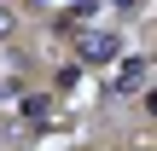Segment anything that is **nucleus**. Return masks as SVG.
<instances>
[{
	"label": "nucleus",
	"instance_id": "obj_3",
	"mask_svg": "<svg viewBox=\"0 0 157 151\" xmlns=\"http://www.w3.org/2000/svg\"><path fill=\"white\" fill-rule=\"evenodd\" d=\"M17 116H23V122H35V128H47V116H52V99H47V93H35V99H23V105H17Z\"/></svg>",
	"mask_w": 157,
	"mask_h": 151
},
{
	"label": "nucleus",
	"instance_id": "obj_1",
	"mask_svg": "<svg viewBox=\"0 0 157 151\" xmlns=\"http://www.w3.org/2000/svg\"><path fill=\"white\" fill-rule=\"evenodd\" d=\"M111 70H117V81H111V99H140V93L151 87V58H146V52H122Z\"/></svg>",
	"mask_w": 157,
	"mask_h": 151
},
{
	"label": "nucleus",
	"instance_id": "obj_4",
	"mask_svg": "<svg viewBox=\"0 0 157 151\" xmlns=\"http://www.w3.org/2000/svg\"><path fill=\"white\" fill-rule=\"evenodd\" d=\"M12 29H17V12H12V6H0V41H12Z\"/></svg>",
	"mask_w": 157,
	"mask_h": 151
},
{
	"label": "nucleus",
	"instance_id": "obj_2",
	"mask_svg": "<svg viewBox=\"0 0 157 151\" xmlns=\"http://www.w3.org/2000/svg\"><path fill=\"white\" fill-rule=\"evenodd\" d=\"M76 35V58L82 64H117L122 58V35L117 29H70Z\"/></svg>",
	"mask_w": 157,
	"mask_h": 151
}]
</instances>
